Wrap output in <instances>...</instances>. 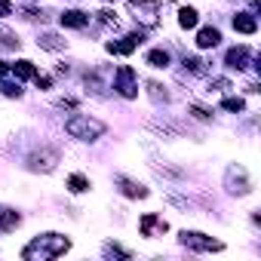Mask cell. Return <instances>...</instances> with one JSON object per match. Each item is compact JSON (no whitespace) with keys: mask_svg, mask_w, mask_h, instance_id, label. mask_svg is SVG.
Instances as JSON below:
<instances>
[{"mask_svg":"<svg viewBox=\"0 0 261 261\" xmlns=\"http://www.w3.org/2000/svg\"><path fill=\"white\" fill-rule=\"evenodd\" d=\"M181 246H188V249H197V252H221L224 246H221V240H212V237H206V233H200V230H181Z\"/></svg>","mask_w":261,"mask_h":261,"instance_id":"3","label":"cell"},{"mask_svg":"<svg viewBox=\"0 0 261 261\" xmlns=\"http://www.w3.org/2000/svg\"><path fill=\"white\" fill-rule=\"evenodd\" d=\"M246 59H249V49H246V46H233V49L227 53V68L243 71V68H246Z\"/></svg>","mask_w":261,"mask_h":261,"instance_id":"15","label":"cell"},{"mask_svg":"<svg viewBox=\"0 0 261 261\" xmlns=\"http://www.w3.org/2000/svg\"><path fill=\"white\" fill-rule=\"evenodd\" d=\"M4 92H7V95H16V98L22 95V89H19V83H16V86H13V83H4Z\"/></svg>","mask_w":261,"mask_h":261,"instance_id":"25","label":"cell"},{"mask_svg":"<svg viewBox=\"0 0 261 261\" xmlns=\"http://www.w3.org/2000/svg\"><path fill=\"white\" fill-rule=\"evenodd\" d=\"M221 108H224V111L240 114V111H246V101H243L240 95H237V98H233V95H227V98H221Z\"/></svg>","mask_w":261,"mask_h":261,"instance_id":"20","label":"cell"},{"mask_svg":"<svg viewBox=\"0 0 261 261\" xmlns=\"http://www.w3.org/2000/svg\"><path fill=\"white\" fill-rule=\"evenodd\" d=\"M37 43H40L43 49H65V40H59L56 34H43V37H40Z\"/></svg>","mask_w":261,"mask_h":261,"instance_id":"21","label":"cell"},{"mask_svg":"<svg viewBox=\"0 0 261 261\" xmlns=\"http://www.w3.org/2000/svg\"><path fill=\"white\" fill-rule=\"evenodd\" d=\"M114 181H117L120 194L133 197V200H145V197H148V188H145V185H139V181H133V178H126V175H117Z\"/></svg>","mask_w":261,"mask_h":261,"instance_id":"8","label":"cell"},{"mask_svg":"<svg viewBox=\"0 0 261 261\" xmlns=\"http://www.w3.org/2000/svg\"><path fill=\"white\" fill-rule=\"evenodd\" d=\"M129 10L136 13V22L154 28L157 25V16H160V4L157 0H129Z\"/></svg>","mask_w":261,"mask_h":261,"instance_id":"4","label":"cell"},{"mask_svg":"<svg viewBox=\"0 0 261 261\" xmlns=\"http://www.w3.org/2000/svg\"><path fill=\"white\" fill-rule=\"evenodd\" d=\"M233 31H240V34H255V31H258L255 16H249V13H237V16H233Z\"/></svg>","mask_w":261,"mask_h":261,"instance_id":"12","label":"cell"},{"mask_svg":"<svg viewBox=\"0 0 261 261\" xmlns=\"http://www.w3.org/2000/svg\"><path fill=\"white\" fill-rule=\"evenodd\" d=\"M224 181H227V191H230V194H240V197H243V194L252 191V181H249V175H246L243 166H230Z\"/></svg>","mask_w":261,"mask_h":261,"instance_id":"6","label":"cell"},{"mask_svg":"<svg viewBox=\"0 0 261 261\" xmlns=\"http://www.w3.org/2000/svg\"><path fill=\"white\" fill-rule=\"evenodd\" d=\"M31 169H43V172H49L56 163H59V154L56 151H40V154H31Z\"/></svg>","mask_w":261,"mask_h":261,"instance_id":"10","label":"cell"},{"mask_svg":"<svg viewBox=\"0 0 261 261\" xmlns=\"http://www.w3.org/2000/svg\"><path fill=\"white\" fill-rule=\"evenodd\" d=\"M19 224H22V215H19L16 209L0 206V233H10V230H16Z\"/></svg>","mask_w":261,"mask_h":261,"instance_id":"9","label":"cell"},{"mask_svg":"<svg viewBox=\"0 0 261 261\" xmlns=\"http://www.w3.org/2000/svg\"><path fill=\"white\" fill-rule=\"evenodd\" d=\"M197 22H200V13L197 10H191V7H185L181 13H178V25L188 31V28H197Z\"/></svg>","mask_w":261,"mask_h":261,"instance_id":"16","label":"cell"},{"mask_svg":"<svg viewBox=\"0 0 261 261\" xmlns=\"http://www.w3.org/2000/svg\"><path fill=\"white\" fill-rule=\"evenodd\" d=\"M114 89H117L123 98H136V95H139L136 71L129 68V65H120V68H117V83H114Z\"/></svg>","mask_w":261,"mask_h":261,"instance_id":"5","label":"cell"},{"mask_svg":"<svg viewBox=\"0 0 261 261\" xmlns=\"http://www.w3.org/2000/svg\"><path fill=\"white\" fill-rule=\"evenodd\" d=\"M65 133L71 139H80V142H95L98 136H105V123L95 120V117H86V114H77L65 123Z\"/></svg>","mask_w":261,"mask_h":261,"instance_id":"2","label":"cell"},{"mask_svg":"<svg viewBox=\"0 0 261 261\" xmlns=\"http://www.w3.org/2000/svg\"><path fill=\"white\" fill-rule=\"evenodd\" d=\"M68 191H71V194H83V191H89V178L80 175V172H74V175L68 178Z\"/></svg>","mask_w":261,"mask_h":261,"instance_id":"18","label":"cell"},{"mask_svg":"<svg viewBox=\"0 0 261 261\" xmlns=\"http://www.w3.org/2000/svg\"><path fill=\"white\" fill-rule=\"evenodd\" d=\"M98 22H101V25H114V28H117V13L101 10V13H98Z\"/></svg>","mask_w":261,"mask_h":261,"instance_id":"22","label":"cell"},{"mask_svg":"<svg viewBox=\"0 0 261 261\" xmlns=\"http://www.w3.org/2000/svg\"><path fill=\"white\" fill-rule=\"evenodd\" d=\"M7 74H10V65H7V62H0V77H7Z\"/></svg>","mask_w":261,"mask_h":261,"instance_id":"27","label":"cell"},{"mask_svg":"<svg viewBox=\"0 0 261 261\" xmlns=\"http://www.w3.org/2000/svg\"><path fill=\"white\" fill-rule=\"evenodd\" d=\"M203 65L206 62H200V59H185V68H191L194 74H203Z\"/></svg>","mask_w":261,"mask_h":261,"instance_id":"23","label":"cell"},{"mask_svg":"<svg viewBox=\"0 0 261 261\" xmlns=\"http://www.w3.org/2000/svg\"><path fill=\"white\" fill-rule=\"evenodd\" d=\"M139 227H142V237H163L166 230H169V224L160 218V215H154V212H148V215H142V221H139Z\"/></svg>","mask_w":261,"mask_h":261,"instance_id":"7","label":"cell"},{"mask_svg":"<svg viewBox=\"0 0 261 261\" xmlns=\"http://www.w3.org/2000/svg\"><path fill=\"white\" fill-rule=\"evenodd\" d=\"M71 249V240L62 237V233H40L34 237L25 249H22V258L31 261V258H59Z\"/></svg>","mask_w":261,"mask_h":261,"instance_id":"1","label":"cell"},{"mask_svg":"<svg viewBox=\"0 0 261 261\" xmlns=\"http://www.w3.org/2000/svg\"><path fill=\"white\" fill-rule=\"evenodd\" d=\"M10 71H13L16 77H22V80H28V77H37V68H34L31 62H25V59H22V62H16Z\"/></svg>","mask_w":261,"mask_h":261,"instance_id":"17","label":"cell"},{"mask_svg":"<svg viewBox=\"0 0 261 261\" xmlns=\"http://www.w3.org/2000/svg\"><path fill=\"white\" fill-rule=\"evenodd\" d=\"M191 114H194L197 120H212V114H209V111H203V108H197V105L191 108Z\"/></svg>","mask_w":261,"mask_h":261,"instance_id":"24","label":"cell"},{"mask_svg":"<svg viewBox=\"0 0 261 261\" xmlns=\"http://www.w3.org/2000/svg\"><path fill=\"white\" fill-rule=\"evenodd\" d=\"M10 13H13V7L7 4V0H0V16H10Z\"/></svg>","mask_w":261,"mask_h":261,"instance_id":"26","label":"cell"},{"mask_svg":"<svg viewBox=\"0 0 261 261\" xmlns=\"http://www.w3.org/2000/svg\"><path fill=\"white\" fill-rule=\"evenodd\" d=\"M148 65L151 68H166L169 65V53L166 49H151L148 53Z\"/></svg>","mask_w":261,"mask_h":261,"instance_id":"19","label":"cell"},{"mask_svg":"<svg viewBox=\"0 0 261 261\" xmlns=\"http://www.w3.org/2000/svg\"><path fill=\"white\" fill-rule=\"evenodd\" d=\"M221 43V31L218 28H203L200 34H197V46L200 49H212V46H218Z\"/></svg>","mask_w":261,"mask_h":261,"instance_id":"13","label":"cell"},{"mask_svg":"<svg viewBox=\"0 0 261 261\" xmlns=\"http://www.w3.org/2000/svg\"><path fill=\"white\" fill-rule=\"evenodd\" d=\"M86 22H89V16L80 13V10H65V13H62V25H65V28H83Z\"/></svg>","mask_w":261,"mask_h":261,"instance_id":"14","label":"cell"},{"mask_svg":"<svg viewBox=\"0 0 261 261\" xmlns=\"http://www.w3.org/2000/svg\"><path fill=\"white\" fill-rule=\"evenodd\" d=\"M142 43V37H123V40H111L108 43V53L114 56H129V53H136V46Z\"/></svg>","mask_w":261,"mask_h":261,"instance_id":"11","label":"cell"}]
</instances>
